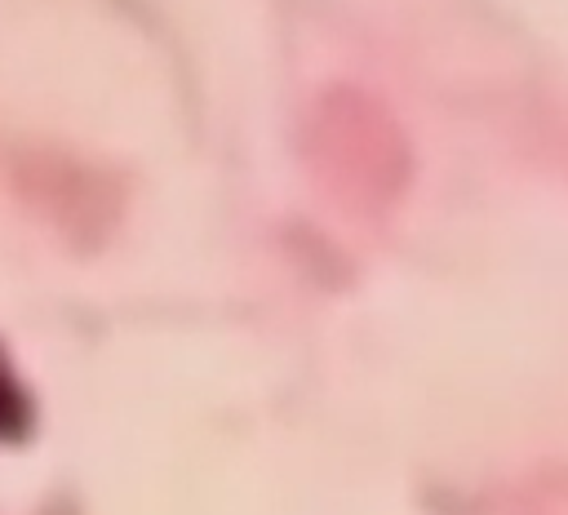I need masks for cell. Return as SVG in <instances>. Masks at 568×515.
I'll use <instances>...</instances> for the list:
<instances>
[{
    "label": "cell",
    "instance_id": "6da1fadb",
    "mask_svg": "<svg viewBox=\"0 0 568 515\" xmlns=\"http://www.w3.org/2000/svg\"><path fill=\"white\" fill-rule=\"evenodd\" d=\"M22 426H27V400H22L13 373H9V364L0 355V440L22 435Z\"/></svg>",
    "mask_w": 568,
    "mask_h": 515
}]
</instances>
